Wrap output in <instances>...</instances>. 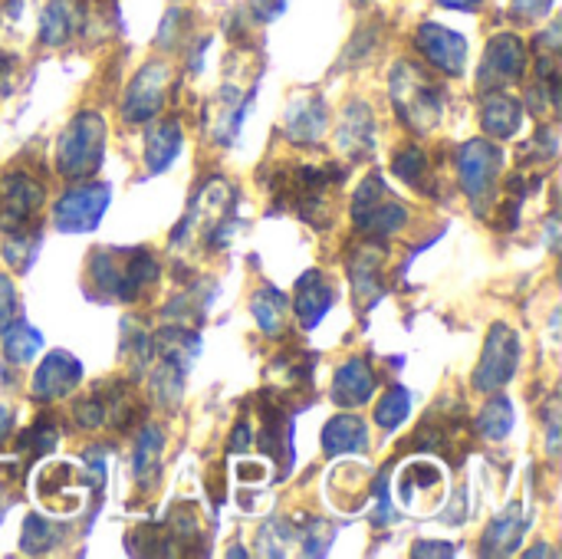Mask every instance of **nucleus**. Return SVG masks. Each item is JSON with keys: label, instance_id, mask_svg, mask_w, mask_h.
<instances>
[{"label": "nucleus", "instance_id": "f257e3e1", "mask_svg": "<svg viewBox=\"0 0 562 559\" xmlns=\"http://www.w3.org/2000/svg\"><path fill=\"white\" fill-rule=\"evenodd\" d=\"M389 89H392V105H395L402 125H408L418 135H428L441 125V115H445L441 92L418 63L398 59L392 66Z\"/></svg>", "mask_w": 562, "mask_h": 559}, {"label": "nucleus", "instance_id": "f03ea898", "mask_svg": "<svg viewBox=\"0 0 562 559\" xmlns=\"http://www.w3.org/2000/svg\"><path fill=\"white\" fill-rule=\"evenodd\" d=\"M105 155V122L99 112H79L56 142V168L69 181L92 178Z\"/></svg>", "mask_w": 562, "mask_h": 559}, {"label": "nucleus", "instance_id": "7ed1b4c3", "mask_svg": "<svg viewBox=\"0 0 562 559\" xmlns=\"http://www.w3.org/2000/svg\"><path fill=\"white\" fill-rule=\"evenodd\" d=\"M352 221L362 234L379 241V237H392L395 231H402L408 221V211L385 188V181L379 175H369L352 194Z\"/></svg>", "mask_w": 562, "mask_h": 559}, {"label": "nucleus", "instance_id": "20e7f679", "mask_svg": "<svg viewBox=\"0 0 562 559\" xmlns=\"http://www.w3.org/2000/svg\"><path fill=\"white\" fill-rule=\"evenodd\" d=\"M445 491H448V474L438 461L425 458V461H408L398 474V488H395V497H398V507L408 511L412 517L425 521L431 517L441 501H445Z\"/></svg>", "mask_w": 562, "mask_h": 559}, {"label": "nucleus", "instance_id": "39448f33", "mask_svg": "<svg viewBox=\"0 0 562 559\" xmlns=\"http://www.w3.org/2000/svg\"><path fill=\"white\" fill-rule=\"evenodd\" d=\"M109 198H112V188L109 185H99V181H89V185H76L69 191L59 194L56 208H53V221L59 231L66 234H86V231H95L99 221L105 217L109 211Z\"/></svg>", "mask_w": 562, "mask_h": 559}, {"label": "nucleus", "instance_id": "423d86ee", "mask_svg": "<svg viewBox=\"0 0 562 559\" xmlns=\"http://www.w3.org/2000/svg\"><path fill=\"white\" fill-rule=\"evenodd\" d=\"M454 165H458V178H461V188L468 191V198L471 201H487L494 194L497 181H501L504 152L494 142L474 138V142L458 148Z\"/></svg>", "mask_w": 562, "mask_h": 559}, {"label": "nucleus", "instance_id": "0eeeda50", "mask_svg": "<svg viewBox=\"0 0 562 559\" xmlns=\"http://www.w3.org/2000/svg\"><path fill=\"white\" fill-rule=\"evenodd\" d=\"M520 366V339L507 323H497L487 333L484 356L474 369V389L477 392H501Z\"/></svg>", "mask_w": 562, "mask_h": 559}, {"label": "nucleus", "instance_id": "6e6552de", "mask_svg": "<svg viewBox=\"0 0 562 559\" xmlns=\"http://www.w3.org/2000/svg\"><path fill=\"white\" fill-rule=\"evenodd\" d=\"M527 72V46L517 33H497L487 49H484V59H481V69H477V86L484 92H497V89H507L514 82H520Z\"/></svg>", "mask_w": 562, "mask_h": 559}, {"label": "nucleus", "instance_id": "1a4fd4ad", "mask_svg": "<svg viewBox=\"0 0 562 559\" xmlns=\"http://www.w3.org/2000/svg\"><path fill=\"white\" fill-rule=\"evenodd\" d=\"M168 89H171V69L165 63H145L125 89L122 119L132 125L151 122L161 112Z\"/></svg>", "mask_w": 562, "mask_h": 559}, {"label": "nucleus", "instance_id": "9d476101", "mask_svg": "<svg viewBox=\"0 0 562 559\" xmlns=\"http://www.w3.org/2000/svg\"><path fill=\"white\" fill-rule=\"evenodd\" d=\"M43 208V185L26 171H13L0 181V231L16 234L30 231L33 217Z\"/></svg>", "mask_w": 562, "mask_h": 559}, {"label": "nucleus", "instance_id": "9b49d317", "mask_svg": "<svg viewBox=\"0 0 562 559\" xmlns=\"http://www.w3.org/2000/svg\"><path fill=\"white\" fill-rule=\"evenodd\" d=\"M415 46L431 66H438L448 76H461L468 66V40L441 23H422L415 33Z\"/></svg>", "mask_w": 562, "mask_h": 559}, {"label": "nucleus", "instance_id": "f8f14e48", "mask_svg": "<svg viewBox=\"0 0 562 559\" xmlns=\"http://www.w3.org/2000/svg\"><path fill=\"white\" fill-rule=\"evenodd\" d=\"M79 379H82L79 359H76L72 353L56 349V353H49V356L36 366L33 382H30V392H33V399H40V402H56V399L69 395V392L79 385Z\"/></svg>", "mask_w": 562, "mask_h": 559}, {"label": "nucleus", "instance_id": "ddd939ff", "mask_svg": "<svg viewBox=\"0 0 562 559\" xmlns=\"http://www.w3.org/2000/svg\"><path fill=\"white\" fill-rule=\"evenodd\" d=\"M326 119H329V109H326L323 96H313V92L296 96L283 119L286 138L296 145H316L326 135Z\"/></svg>", "mask_w": 562, "mask_h": 559}, {"label": "nucleus", "instance_id": "4468645a", "mask_svg": "<svg viewBox=\"0 0 562 559\" xmlns=\"http://www.w3.org/2000/svg\"><path fill=\"white\" fill-rule=\"evenodd\" d=\"M333 402L339 409H359L375 395V372L362 356L346 359L333 376Z\"/></svg>", "mask_w": 562, "mask_h": 559}, {"label": "nucleus", "instance_id": "2eb2a0df", "mask_svg": "<svg viewBox=\"0 0 562 559\" xmlns=\"http://www.w3.org/2000/svg\"><path fill=\"white\" fill-rule=\"evenodd\" d=\"M375 148V115L366 102H349L339 122V152L352 161L369 158Z\"/></svg>", "mask_w": 562, "mask_h": 559}, {"label": "nucleus", "instance_id": "dca6fc26", "mask_svg": "<svg viewBox=\"0 0 562 559\" xmlns=\"http://www.w3.org/2000/svg\"><path fill=\"white\" fill-rule=\"evenodd\" d=\"M329 306H333V290H329L326 277L319 270H306L293 290V313H296L300 326L316 329L319 320L329 313Z\"/></svg>", "mask_w": 562, "mask_h": 559}, {"label": "nucleus", "instance_id": "f3484780", "mask_svg": "<svg viewBox=\"0 0 562 559\" xmlns=\"http://www.w3.org/2000/svg\"><path fill=\"white\" fill-rule=\"evenodd\" d=\"M382 260H385V250L379 244L359 247L349 260L352 293L359 300V310H372V303L382 297V273H379Z\"/></svg>", "mask_w": 562, "mask_h": 559}, {"label": "nucleus", "instance_id": "a211bd4d", "mask_svg": "<svg viewBox=\"0 0 562 559\" xmlns=\"http://www.w3.org/2000/svg\"><path fill=\"white\" fill-rule=\"evenodd\" d=\"M481 125L491 138H514L524 125V102L504 89L487 92L481 102Z\"/></svg>", "mask_w": 562, "mask_h": 559}, {"label": "nucleus", "instance_id": "6ab92c4d", "mask_svg": "<svg viewBox=\"0 0 562 559\" xmlns=\"http://www.w3.org/2000/svg\"><path fill=\"white\" fill-rule=\"evenodd\" d=\"M366 448H369V432H366L359 415L346 412V415H336V418L326 422V428H323V451L329 458L366 455Z\"/></svg>", "mask_w": 562, "mask_h": 559}, {"label": "nucleus", "instance_id": "aec40b11", "mask_svg": "<svg viewBox=\"0 0 562 559\" xmlns=\"http://www.w3.org/2000/svg\"><path fill=\"white\" fill-rule=\"evenodd\" d=\"M530 527V517L520 514L517 504H510L501 517L491 521L484 540H481V554L484 557H510L517 550V544L524 540V530Z\"/></svg>", "mask_w": 562, "mask_h": 559}, {"label": "nucleus", "instance_id": "412c9836", "mask_svg": "<svg viewBox=\"0 0 562 559\" xmlns=\"http://www.w3.org/2000/svg\"><path fill=\"white\" fill-rule=\"evenodd\" d=\"M184 138H181V125L178 122H155L145 132V165L151 175H161L181 152Z\"/></svg>", "mask_w": 562, "mask_h": 559}, {"label": "nucleus", "instance_id": "4be33fe9", "mask_svg": "<svg viewBox=\"0 0 562 559\" xmlns=\"http://www.w3.org/2000/svg\"><path fill=\"white\" fill-rule=\"evenodd\" d=\"M560 96H562L560 63H557V53H547V56H540L537 82H533V86H530V92H527L530 112H533V115L557 112V109H560Z\"/></svg>", "mask_w": 562, "mask_h": 559}, {"label": "nucleus", "instance_id": "5701e85b", "mask_svg": "<svg viewBox=\"0 0 562 559\" xmlns=\"http://www.w3.org/2000/svg\"><path fill=\"white\" fill-rule=\"evenodd\" d=\"M158 280V264L148 250H132L128 257L119 260V300H135L145 287Z\"/></svg>", "mask_w": 562, "mask_h": 559}, {"label": "nucleus", "instance_id": "b1692460", "mask_svg": "<svg viewBox=\"0 0 562 559\" xmlns=\"http://www.w3.org/2000/svg\"><path fill=\"white\" fill-rule=\"evenodd\" d=\"M250 313L267 336H283L286 320H290V303L277 287H260L250 300Z\"/></svg>", "mask_w": 562, "mask_h": 559}, {"label": "nucleus", "instance_id": "393cba45", "mask_svg": "<svg viewBox=\"0 0 562 559\" xmlns=\"http://www.w3.org/2000/svg\"><path fill=\"white\" fill-rule=\"evenodd\" d=\"M161 451H165V432L158 425H145L135 441V481L138 484H155L161 471Z\"/></svg>", "mask_w": 562, "mask_h": 559}, {"label": "nucleus", "instance_id": "a878e982", "mask_svg": "<svg viewBox=\"0 0 562 559\" xmlns=\"http://www.w3.org/2000/svg\"><path fill=\"white\" fill-rule=\"evenodd\" d=\"M102 399V409H105V422L115 428V432H128L138 418H142V405L135 399V392L122 382L109 385L105 392H95Z\"/></svg>", "mask_w": 562, "mask_h": 559}, {"label": "nucleus", "instance_id": "bb28decb", "mask_svg": "<svg viewBox=\"0 0 562 559\" xmlns=\"http://www.w3.org/2000/svg\"><path fill=\"white\" fill-rule=\"evenodd\" d=\"M3 336V356L16 366H26L36 359V353L43 349V333L36 326H30L26 320H16V323H7L0 329Z\"/></svg>", "mask_w": 562, "mask_h": 559}, {"label": "nucleus", "instance_id": "cd10ccee", "mask_svg": "<svg viewBox=\"0 0 562 559\" xmlns=\"http://www.w3.org/2000/svg\"><path fill=\"white\" fill-rule=\"evenodd\" d=\"M76 26V13L69 7V0H49L40 13V40L46 46H63L72 36Z\"/></svg>", "mask_w": 562, "mask_h": 559}, {"label": "nucleus", "instance_id": "c85d7f7f", "mask_svg": "<svg viewBox=\"0 0 562 559\" xmlns=\"http://www.w3.org/2000/svg\"><path fill=\"white\" fill-rule=\"evenodd\" d=\"M59 537H63V530L53 524V521H46V517H36V514H30L26 521H23V534H20V550L26 554V557H40V554H49L56 544H59Z\"/></svg>", "mask_w": 562, "mask_h": 559}, {"label": "nucleus", "instance_id": "c756f323", "mask_svg": "<svg viewBox=\"0 0 562 559\" xmlns=\"http://www.w3.org/2000/svg\"><path fill=\"white\" fill-rule=\"evenodd\" d=\"M477 428H481V435L487 441H504L510 435V428H514V402L504 399V395L491 399L477 415Z\"/></svg>", "mask_w": 562, "mask_h": 559}, {"label": "nucleus", "instance_id": "7c9ffc66", "mask_svg": "<svg viewBox=\"0 0 562 559\" xmlns=\"http://www.w3.org/2000/svg\"><path fill=\"white\" fill-rule=\"evenodd\" d=\"M408 412H412V392L405 385H392L375 405V425L385 432H395L408 418Z\"/></svg>", "mask_w": 562, "mask_h": 559}, {"label": "nucleus", "instance_id": "2f4dec72", "mask_svg": "<svg viewBox=\"0 0 562 559\" xmlns=\"http://www.w3.org/2000/svg\"><path fill=\"white\" fill-rule=\"evenodd\" d=\"M290 544H296V530L283 517L267 521L260 527V534H257V554L260 557H286L290 554Z\"/></svg>", "mask_w": 562, "mask_h": 559}, {"label": "nucleus", "instance_id": "473e14b6", "mask_svg": "<svg viewBox=\"0 0 562 559\" xmlns=\"http://www.w3.org/2000/svg\"><path fill=\"white\" fill-rule=\"evenodd\" d=\"M184 376H188V372H181L175 362L161 359V366H158V369H155V376H151V392H155V399H158V405H161V409H175V405L181 402Z\"/></svg>", "mask_w": 562, "mask_h": 559}, {"label": "nucleus", "instance_id": "72a5a7b5", "mask_svg": "<svg viewBox=\"0 0 562 559\" xmlns=\"http://www.w3.org/2000/svg\"><path fill=\"white\" fill-rule=\"evenodd\" d=\"M122 353H125L132 362L145 366V362L155 356V336H151L138 320H125V323H122Z\"/></svg>", "mask_w": 562, "mask_h": 559}, {"label": "nucleus", "instance_id": "f704fd0d", "mask_svg": "<svg viewBox=\"0 0 562 559\" xmlns=\"http://www.w3.org/2000/svg\"><path fill=\"white\" fill-rule=\"evenodd\" d=\"M56 438H59L56 425H53L49 418H40L33 428H26V432L16 438V451H23L26 458H43L46 451L56 448Z\"/></svg>", "mask_w": 562, "mask_h": 559}, {"label": "nucleus", "instance_id": "c9c22d12", "mask_svg": "<svg viewBox=\"0 0 562 559\" xmlns=\"http://www.w3.org/2000/svg\"><path fill=\"white\" fill-rule=\"evenodd\" d=\"M392 171L405 181L422 188V178L428 175V155L418 145H405L395 158H392Z\"/></svg>", "mask_w": 562, "mask_h": 559}, {"label": "nucleus", "instance_id": "e433bc0d", "mask_svg": "<svg viewBox=\"0 0 562 559\" xmlns=\"http://www.w3.org/2000/svg\"><path fill=\"white\" fill-rule=\"evenodd\" d=\"M36 247H40V241H36L30 231H16V234H10V241L3 244V260H7L10 267H16V270H30V264H33V257H36Z\"/></svg>", "mask_w": 562, "mask_h": 559}, {"label": "nucleus", "instance_id": "4c0bfd02", "mask_svg": "<svg viewBox=\"0 0 562 559\" xmlns=\"http://www.w3.org/2000/svg\"><path fill=\"white\" fill-rule=\"evenodd\" d=\"M333 537H336V530H333L326 521H310V524H306V530H303V537H300L303 554H306V557H326V554H329Z\"/></svg>", "mask_w": 562, "mask_h": 559}, {"label": "nucleus", "instance_id": "58836bf2", "mask_svg": "<svg viewBox=\"0 0 562 559\" xmlns=\"http://www.w3.org/2000/svg\"><path fill=\"white\" fill-rule=\"evenodd\" d=\"M72 418H76V425H79V428H86V432H92V428L105 425V409H102V399H99V395H89V399H82V402L72 409Z\"/></svg>", "mask_w": 562, "mask_h": 559}, {"label": "nucleus", "instance_id": "ea45409f", "mask_svg": "<svg viewBox=\"0 0 562 559\" xmlns=\"http://www.w3.org/2000/svg\"><path fill=\"white\" fill-rule=\"evenodd\" d=\"M557 0H510L517 20H543L553 10Z\"/></svg>", "mask_w": 562, "mask_h": 559}, {"label": "nucleus", "instance_id": "a19ab883", "mask_svg": "<svg viewBox=\"0 0 562 559\" xmlns=\"http://www.w3.org/2000/svg\"><path fill=\"white\" fill-rule=\"evenodd\" d=\"M527 148H533V155H537V161H543V158H557V148H560V138H557V132L550 128V125H543L540 132H537V138L527 145Z\"/></svg>", "mask_w": 562, "mask_h": 559}, {"label": "nucleus", "instance_id": "79ce46f5", "mask_svg": "<svg viewBox=\"0 0 562 559\" xmlns=\"http://www.w3.org/2000/svg\"><path fill=\"white\" fill-rule=\"evenodd\" d=\"M16 310V290H13V280L10 277H0V329L10 323Z\"/></svg>", "mask_w": 562, "mask_h": 559}, {"label": "nucleus", "instance_id": "37998d69", "mask_svg": "<svg viewBox=\"0 0 562 559\" xmlns=\"http://www.w3.org/2000/svg\"><path fill=\"white\" fill-rule=\"evenodd\" d=\"M458 547L454 544H445V540H418L412 557H454Z\"/></svg>", "mask_w": 562, "mask_h": 559}, {"label": "nucleus", "instance_id": "c03bdc74", "mask_svg": "<svg viewBox=\"0 0 562 559\" xmlns=\"http://www.w3.org/2000/svg\"><path fill=\"white\" fill-rule=\"evenodd\" d=\"M283 10H286V0H250V13H254L260 23H270V20H277Z\"/></svg>", "mask_w": 562, "mask_h": 559}, {"label": "nucleus", "instance_id": "a18cd8bd", "mask_svg": "<svg viewBox=\"0 0 562 559\" xmlns=\"http://www.w3.org/2000/svg\"><path fill=\"white\" fill-rule=\"evenodd\" d=\"M254 445V432H250V425L247 422H237V428L231 432V451H247Z\"/></svg>", "mask_w": 562, "mask_h": 559}, {"label": "nucleus", "instance_id": "49530a36", "mask_svg": "<svg viewBox=\"0 0 562 559\" xmlns=\"http://www.w3.org/2000/svg\"><path fill=\"white\" fill-rule=\"evenodd\" d=\"M13 66H16L13 56H0V99L10 96V89H13Z\"/></svg>", "mask_w": 562, "mask_h": 559}, {"label": "nucleus", "instance_id": "de8ad7c7", "mask_svg": "<svg viewBox=\"0 0 562 559\" xmlns=\"http://www.w3.org/2000/svg\"><path fill=\"white\" fill-rule=\"evenodd\" d=\"M240 481H263V474H267V468L263 465H240Z\"/></svg>", "mask_w": 562, "mask_h": 559}, {"label": "nucleus", "instance_id": "09e8293b", "mask_svg": "<svg viewBox=\"0 0 562 559\" xmlns=\"http://www.w3.org/2000/svg\"><path fill=\"white\" fill-rule=\"evenodd\" d=\"M10 432H13V409H3L0 405V445L10 438Z\"/></svg>", "mask_w": 562, "mask_h": 559}, {"label": "nucleus", "instance_id": "8fccbe9b", "mask_svg": "<svg viewBox=\"0 0 562 559\" xmlns=\"http://www.w3.org/2000/svg\"><path fill=\"white\" fill-rule=\"evenodd\" d=\"M438 3L448 7V10H477L481 0H438Z\"/></svg>", "mask_w": 562, "mask_h": 559}, {"label": "nucleus", "instance_id": "3c124183", "mask_svg": "<svg viewBox=\"0 0 562 559\" xmlns=\"http://www.w3.org/2000/svg\"><path fill=\"white\" fill-rule=\"evenodd\" d=\"M537 557H557L553 550H547V547H533V550H527V559H537Z\"/></svg>", "mask_w": 562, "mask_h": 559}, {"label": "nucleus", "instance_id": "603ef678", "mask_svg": "<svg viewBox=\"0 0 562 559\" xmlns=\"http://www.w3.org/2000/svg\"><path fill=\"white\" fill-rule=\"evenodd\" d=\"M352 3H356V7H366V3H369V0H352Z\"/></svg>", "mask_w": 562, "mask_h": 559}]
</instances>
